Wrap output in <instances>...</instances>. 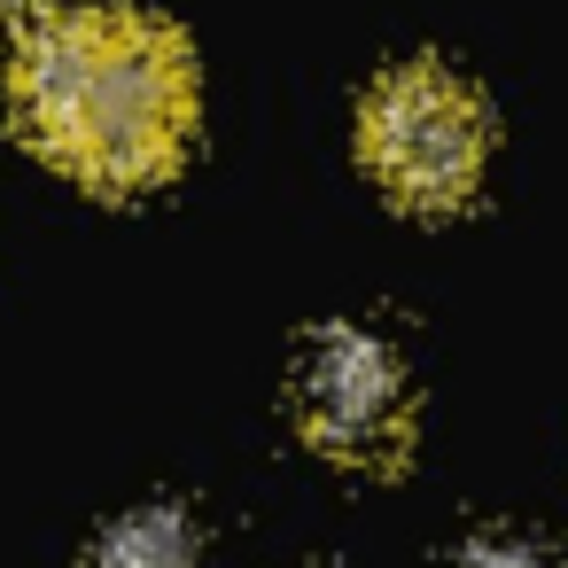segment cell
I'll use <instances>...</instances> for the list:
<instances>
[{"mask_svg": "<svg viewBox=\"0 0 568 568\" xmlns=\"http://www.w3.org/2000/svg\"><path fill=\"white\" fill-rule=\"evenodd\" d=\"M17 133L94 195H141L180 172L203 87L195 55L149 9H63L17 48Z\"/></svg>", "mask_w": 568, "mask_h": 568, "instance_id": "obj_1", "label": "cell"}, {"mask_svg": "<svg viewBox=\"0 0 568 568\" xmlns=\"http://www.w3.org/2000/svg\"><path fill=\"white\" fill-rule=\"evenodd\" d=\"M358 156L405 211H459L490 164V110L444 63H397L358 110Z\"/></svg>", "mask_w": 568, "mask_h": 568, "instance_id": "obj_2", "label": "cell"}, {"mask_svg": "<svg viewBox=\"0 0 568 568\" xmlns=\"http://www.w3.org/2000/svg\"><path fill=\"white\" fill-rule=\"evenodd\" d=\"M296 428L335 467L389 475L413 444V382L374 327H320L296 358Z\"/></svg>", "mask_w": 568, "mask_h": 568, "instance_id": "obj_3", "label": "cell"}, {"mask_svg": "<svg viewBox=\"0 0 568 568\" xmlns=\"http://www.w3.org/2000/svg\"><path fill=\"white\" fill-rule=\"evenodd\" d=\"M87 568H195V521L180 506H133Z\"/></svg>", "mask_w": 568, "mask_h": 568, "instance_id": "obj_4", "label": "cell"}, {"mask_svg": "<svg viewBox=\"0 0 568 568\" xmlns=\"http://www.w3.org/2000/svg\"><path fill=\"white\" fill-rule=\"evenodd\" d=\"M452 568H545V552L521 545V537H506V529H490V537H475Z\"/></svg>", "mask_w": 568, "mask_h": 568, "instance_id": "obj_5", "label": "cell"}, {"mask_svg": "<svg viewBox=\"0 0 568 568\" xmlns=\"http://www.w3.org/2000/svg\"><path fill=\"white\" fill-rule=\"evenodd\" d=\"M63 9H71V0H0V24H9V32H40Z\"/></svg>", "mask_w": 568, "mask_h": 568, "instance_id": "obj_6", "label": "cell"}]
</instances>
